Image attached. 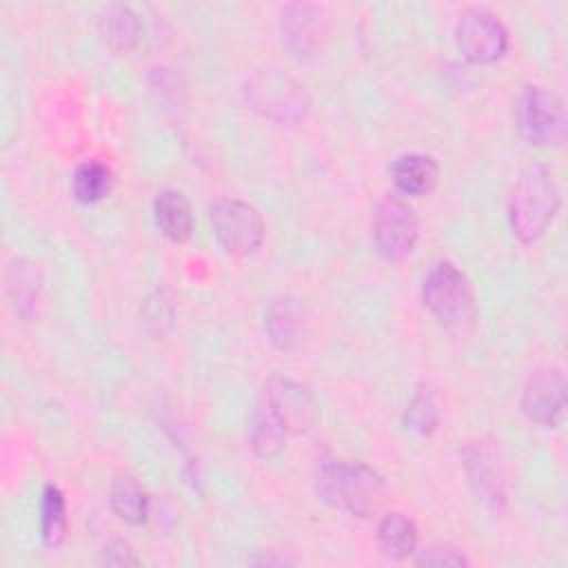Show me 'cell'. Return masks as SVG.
Masks as SVG:
<instances>
[{
	"instance_id": "6da1fadb",
	"label": "cell",
	"mask_w": 568,
	"mask_h": 568,
	"mask_svg": "<svg viewBox=\"0 0 568 568\" xmlns=\"http://www.w3.org/2000/svg\"><path fill=\"white\" fill-rule=\"evenodd\" d=\"M317 497L355 517L373 515L386 495V484L379 473L362 462L324 459L315 470Z\"/></svg>"
},
{
	"instance_id": "7a4b0ae2",
	"label": "cell",
	"mask_w": 568,
	"mask_h": 568,
	"mask_svg": "<svg viewBox=\"0 0 568 568\" xmlns=\"http://www.w3.org/2000/svg\"><path fill=\"white\" fill-rule=\"evenodd\" d=\"M561 204L555 175L544 164L528 166L515 182L508 197V224L513 235L524 242H537L552 224Z\"/></svg>"
},
{
	"instance_id": "3957f363",
	"label": "cell",
	"mask_w": 568,
	"mask_h": 568,
	"mask_svg": "<svg viewBox=\"0 0 568 568\" xmlns=\"http://www.w3.org/2000/svg\"><path fill=\"white\" fill-rule=\"evenodd\" d=\"M244 98L255 113L280 124L300 122L311 109L306 89L280 69L253 73L244 84Z\"/></svg>"
},
{
	"instance_id": "277c9868",
	"label": "cell",
	"mask_w": 568,
	"mask_h": 568,
	"mask_svg": "<svg viewBox=\"0 0 568 568\" xmlns=\"http://www.w3.org/2000/svg\"><path fill=\"white\" fill-rule=\"evenodd\" d=\"M424 306L446 326H464L475 317V293L453 262H437L424 277Z\"/></svg>"
},
{
	"instance_id": "5b68a950",
	"label": "cell",
	"mask_w": 568,
	"mask_h": 568,
	"mask_svg": "<svg viewBox=\"0 0 568 568\" xmlns=\"http://www.w3.org/2000/svg\"><path fill=\"white\" fill-rule=\"evenodd\" d=\"M209 222L217 244L237 257L253 255L264 242V220L260 211L237 197H220L209 206Z\"/></svg>"
},
{
	"instance_id": "8992f818",
	"label": "cell",
	"mask_w": 568,
	"mask_h": 568,
	"mask_svg": "<svg viewBox=\"0 0 568 568\" xmlns=\"http://www.w3.org/2000/svg\"><path fill=\"white\" fill-rule=\"evenodd\" d=\"M517 126L530 146H561L566 140V109L546 87H526L517 104Z\"/></svg>"
},
{
	"instance_id": "52a82bcc",
	"label": "cell",
	"mask_w": 568,
	"mask_h": 568,
	"mask_svg": "<svg viewBox=\"0 0 568 568\" xmlns=\"http://www.w3.org/2000/svg\"><path fill=\"white\" fill-rule=\"evenodd\" d=\"M371 235L382 257L397 262L410 255L419 237V222L413 206L399 195L382 197L373 211Z\"/></svg>"
},
{
	"instance_id": "ba28073f",
	"label": "cell",
	"mask_w": 568,
	"mask_h": 568,
	"mask_svg": "<svg viewBox=\"0 0 568 568\" xmlns=\"http://www.w3.org/2000/svg\"><path fill=\"white\" fill-rule=\"evenodd\" d=\"M455 44L464 60L490 64L508 51V31L493 13L468 9L455 24Z\"/></svg>"
},
{
	"instance_id": "9c48e42d",
	"label": "cell",
	"mask_w": 568,
	"mask_h": 568,
	"mask_svg": "<svg viewBox=\"0 0 568 568\" xmlns=\"http://www.w3.org/2000/svg\"><path fill=\"white\" fill-rule=\"evenodd\" d=\"M524 415L541 426H557L566 410V375L557 366L537 368L521 393Z\"/></svg>"
},
{
	"instance_id": "30bf717a",
	"label": "cell",
	"mask_w": 568,
	"mask_h": 568,
	"mask_svg": "<svg viewBox=\"0 0 568 568\" xmlns=\"http://www.w3.org/2000/svg\"><path fill=\"white\" fill-rule=\"evenodd\" d=\"M262 397L275 408L291 435L306 433L317 422L315 399L300 382L275 375L266 382Z\"/></svg>"
},
{
	"instance_id": "8fae6325",
	"label": "cell",
	"mask_w": 568,
	"mask_h": 568,
	"mask_svg": "<svg viewBox=\"0 0 568 568\" xmlns=\"http://www.w3.org/2000/svg\"><path fill=\"white\" fill-rule=\"evenodd\" d=\"M282 44L295 58H308L320 47L324 33V11L317 4H288L282 9L280 20Z\"/></svg>"
},
{
	"instance_id": "7c38bea8",
	"label": "cell",
	"mask_w": 568,
	"mask_h": 568,
	"mask_svg": "<svg viewBox=\"0 0 568 568\" xmlns=\"http://www.w3.org/2000/svg\"><path fill=\"white\" fill-rule=\"evenodd\" d=\"M264 328L275 348L293 351L300 346L306 333V315L302 304L293 297L273 300L264 315Z\"/></svg>"
},
{
	"instance_id": "4fadbf2b",
	"label": "cell",
	"mask_w": 568,
	"mask_h": 568,
	"mask_svg": "<svg viewBox=\"0 0 568 568\" xmlns=\"http://www.w3.org/2000/svg\"><path fill=\"white\" fill-rule=\"evenodd\" d=\"M390 180L402 195L422 197L437 186L439 164L424 153H404L390 164Z\"/></svg>"
},
{
	"instance_id": "5bb4252c",
	"label": "cell",
	"mask_w": 568,
	"mask_h": 568,
	"mask_svg": "<svg viewBox=\"0 0 568 568\" xmlns=\"http://www.w3.org/2000/svg\"><path fill=\"white\" fill-rule=\"evenodd\" d=\"M466 470L477 495L495 506L504 499V473L495 448L479 442L473 444L466 450Z\"/></svg>"
},
{
	"instance_id": "9a60e30c",
	"label": "cell",
	"mask_w": 568,
	"mask_h": 568,
	"mask_svg": "<svg viewBox=\"0 0 568 568\" xmlns=\"http://www.w3.org/2000/svg\"><path fill=\"white\" fill-rule=\"evenodd\" d=\"M288 428L282 422V417L275 413V408L260 395L253 417H251V426H248V439H251V448L257 457L268 459L282 453L284 442L288 437Z\"/></svg>"
},
{
	"instance_id": "2e32d148",
	"label": "cell",
	"mask_w": 568,
	"mask_h": 568,
	"mask_svg": "<svg viewBox=\"0 0 568 568\" xmlns=\"http://www.w3.org/2000/svg\"><path fill=\"white\" fill-rule=\"evenodd\" d=\"M153 220L171 242H186L193 233V213L189 200L173 189H166L153 200Z\"/></svg>"
},
{
	"instance_id": "e0dca14e",
	"label": "cell",
	"mask_w": 568,
	"mask_h": 568,
	"mask_svg": "<svg viewBox=\"0 0 568 568\" xmlns=\"http://www.w3.org/2000/svg\"><path fill=\"white\" fill-rule=\"evenodd\" d=\"M379 550L390 559H408L417 550V526L402 513H388L377 524Z\"/></svg>"
},
{
	"instance_id": "ac0fdd59",
	"label": "cell",
	"mask_w": 568,
	"mask_h": 568,
	"mask_svg": "<svg viewBox=\"0 0 568 568\" xmlns=\"http://www.w3.org/2000/svg\"><path fill=\"white\" fill-rule=\"evenodd\" d=\"M109 504L111 510L131 526H140L149 517V495L131 475H118L111 481Z\"/></svg>"
},
{
	"instance_id": "d6986e66",
	"label": "cell",
	"mask_w": 568,
	"mask_h": 568,
	"mask_svg": "<svg viewBox=\"0 0 568 568\" xmlns=\"http://www.w3.org/2000/svg\"><path fill=\"white\" fill-rule=\"evenodd\" d=\"M100 31L111 49L129 51L140 38V20L124 4H111L100 16Z\"/></svg>"
},
{
	"instance_id": "ffe728a7",
	"label": "cell",
	"mask_w": 568,
	"mask_h": 568,
	"mask_svg": "<svg viewBox=\"0 0 568 568\" xmlns=\"http://www.w3.org/2000/svg\"><path fill=\"white\" fill-rule=\"evenodd\" d=\"M67 532V501L58 486H44L40 499V535L51 548L62 544Z\"/></svg>"
},
{
	"instance_id": "44dd1931",
	"label": "cell",
	"mask_w": 568,
	"mask_h": 568,
	"mask_svg": "<svg viewBox=\"0 0 568 568\" xmlns=\"http://www.w3.org/2000/svg\"><path fill=\"white\" fill-rule=\"evenodd\" d=\"M111 169L98 160L82 162L73 173V195L82 204L100 202L111 191Z\"/></svg>"
},
{
	"instance_id": "7402d4cb",
	"label": "cell",
	"mask_w": 568,
	"mask_h": 568,
	"mask_svg": "<svg viewBox=\"0 0 568 568\" xmlns=\"http://www.w3.org/2000/svg\"><path fill=\"white\" fill-rule=\"evenodd\" d=\"M439 422V413H437V404L430 390L419 388L413 399L406 406L404 413V426L406 430H413L417 435H430L435 430Z\"/></svg>"
},
{
	"instance_id": "603a6c76",
	"label": "cell",
	"mask_w": 568,
	"mask_h": 568,
	"mask_svg": "<svg viewBox=\"0 0 568 568\" xmlns=\"http://www.w3.org/2000/svg\"><path fill=\"white\" fill-rule=\"evenodd\" d=\"M417 566H468V559L466 555L455 548V546H448V544H435V546H428L426 550H422L415 559Z\"/></svg>"
},
{
	"instance_id": "cb8c5ba5",
	"label": "cell",
	"mask_w": 568,
	"mask_h": 568,
	"mask_svg": "<svg viewBox=\"0 0 568 568\" xmlns=\"http://www.w3.org/2000/svg\"><path fill=\"white\" fill-rule=\"evenodd\" d=\"M38 291L40 284L36 280V271L31 266H18V295H16V304H18V313L20 315H29L36 308V300H38Z\"/></svg>"
},
{
	"instance_id": "d4e9b609",
	"label": "cell",
	"mask_w": 568,
	"mask_h": 568,
	"mask_svg": "<svg viewBox=\"0 0 568 568\" xmlns=\"http://www.w3.org/2000/svg\"><path fill=\"white\" fill-rule=\"evenodd\" d=\"M142 320H144L146 328L155 326L153 333H160V335H162V326H160V324H162V322L171 324V306H169V302H166L160 293H155L153 297L146 300L144 311H142Z\"/></svg>"
},
{
	"instance_id": "484cf974",
	"label": "cell",
	"mask_w": 568,
	"mask_h": 568,
	"mask_svg": "<svg viewBox=\"0 0 568 568\" xmlns=\"http://www.w3.org/2000/svg\"><path fill=\"white\" fill-rule=\"evenodd\" d=\"M104 564L109 566H135L138 557L133 555V548L124 539H111L104 546Z\"/></svg>"
}]
</instances>
